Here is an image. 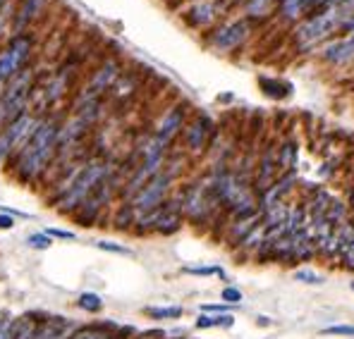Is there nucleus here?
Returning <instances> with one entry per match:
<instances>
[{"label":"nucleus","instance_id":"1","mask_svg":"<svg viewBox=\"0 0 354 339\" xmlns=\"http://www.w3.org/2000/svg\"><path fill=\"white\" fill-rule=\"evenodd\" d=\"M58 137H60V124L53 117L41 119L36 132L31 139L22 146V151L15 158V168L22 182H31L41 175L50 165L53 155L58 153Z\"/></svg>","mask_w":354,"mask_h":339},{"label":"nucleus","instance_id":"2","mask_svg":"<svg viewBox=\"0 0 354 339\" xmlns=\"http://www.w3.org/2000/svg\"><path fill=\"white\" fill-rule=\"evenodd\" d=\"M354 14V0L337 8H328L321 12H314L297 24L295 29V43L299 50H314L316 46H321L324 41L330 39V34L335 29H342L345 22Z\"/></svg>","mask_w":354,"mask_h":339},{"label":"nucleus","instance_id":"3","mask_svg":"<svg viewBox=\"0 0 354 339\" xmlns=\"http://www.w3.org/2000/svg\"><path fill=\"white\" fill-rule=\"evenodd\" d=\"M111 172H113L111 165L103 163V160H93V163L82 165L80 175H77V180L70 184V189H67L62 196L55 198V208L62 213L80 211V208L84 206L86 198L98 189V184L111 177Z\"/></svg>","mask_w":354,"mask_h":339},{"label":"nucleus","instance_id":"4","mask_svg":"<svg viewBox=\"0 0 354 339\" xmlns=\"http://www.w3.org/2000/svg\"><path fill=\"white\" fill-rule=\"evenodd\" d=\"M31 48H34V36H29L27 31L24 34H15L10 39V43L0 50V84L17 77L19 72H24Z\"/></svg>","mask_w":354,"mask_h":339},{"label":"nucleus","instance_id":"5","mask_svg":"<svg viewBox=\"0 0 354 339\" xmlns=\"http://www.w3.org/2000/svg\"><path fill=\"white\" fill-rule=\"evenodd\" d=\"M173 177H175V172H170V170L158 172V175L132 198V206H134V211H137V215H144V213H151L163 206L165 196H168V191H170V184H173Z\"/></svg>","mask_w":354,"mask_h":339},{"label":"nucleus","instance_id":"6","mask_svg":"<svg viewBox=\"0 0 354 339\" xmlns=\"http://www.w3.org/2000/svg\"><path fill=\"white\" fill-rule=\"evenodd\" d=\"M120 79V65L115 60H108L93 72V77L88 79V84L84 86L82 91L80 101H77V108L84 106V103H91V101H101V93L108 91L115 81Z\"/></svg>","mask_w":354,"mask_h":339},{"label":"nucleus","instance_id":"7","mask_svg":"<svg viewBox=\"0 0 354 339\" xmlns=\"http://www.w3.org/2000/svg\"><path fill=\"white\" fill-rule=\"evenodd\" d=\"M249 36V22L247 19H235V22L221 24L211 36H208V43L216 50H235L237 46H242Z\"/></svg>","mask_w":354,"mask_h":339},{"label":"nucleus","instance_id":"8","mask_svg":"<svg viewBox=\"0 0 354 339\" xmlns=\"http://www.w3.org/2000/svg\"><path fill=\"white\" fill-rule=\"evenodd\" d=\"M182 127H185V108L175 106V108H170V110L165 113L163 117H160V122H158V127H156L153 137L158 139V142L163 144V146H168L177 137V134L182 132Z\"/></svg>","mask_w":354,"mask_h":339},{"label":"nucleus","instance_id":"9","mask_svg":"<svg viewBox=\"0 0 354 339\" xmlns=\"http://www.w3.org/2000/svg\"><path fill=\"white\" fill-rule=\"evenodd\" d=\"M321 60L328 62V65H347V62H352L354 60V39L352 36H345V39L328 41L324 48H321Z\"/></svg>","mask_w":354,"mask_h":339},{"label":"nucleus","instance_id":"10","mask_svg":"<svg viewBox=\"0 0 354 339\" xmlns=\"http://www.w3.org/2000/svg\"><path fill=\"white\" fill-rule=\"evenodd\" d=\"M213 134V122L206 117V115H199V117L194 119V122L189 124V127L185 129V144L189 151H194V153H199V151H204L208 146V139H211Z\"/></svg>","mask_w":354,"mask_h":339},{"label":"nucleus","instance_id":"11","mask_svg":"<svg viewBox=\"0 0 354 339\" xmlns=\"http://www.w3.org/2000/svg\"><path fill=\"white\" fill-rule=\"evenodd\" d=\"M48 0H19L17 10L12 14V31L15 34H24V29L39 17L41 12L46 10Z\"/></svg>","mask_w":354,"mask_h":339},{"label":"nucleus","instance_id":"12","mask_svg":"<svg viewBox=\"0 0 354 339\" xmlns=\"http://www.w3.org/2000/svg\"><path fill=\"white\" fill-rule=\"evenodd\" d=\"M216 17H218V3L216 0H199V3H194L185 12V22L189 24V27H196V29L208 27Z\"/></svg>","mask_w":354,"mask_h":339},{"label":"nucleus","instance_id":"13","mask_svg":"<svg viewBox=\"0 0 354 339\" xmlns=\"http://www.w3.org/2000/svg\"><path fill=\"white\" fill-rule=\"evenodd\" d=\"M275 177H278V153L273 148H268L261 155V163H259V177H257V191L263 194L270 186L275 184Z\"/></svg>","mask_w":354,"mask_h":339},{"label":"nucleus","instance_id":"14","mask_svg":"<svg viewBox=\"0 0 354 339\" xmlns=\"http://www.w3.org/2000/svg\"><path fill=\"white\" fill-rule=\"evenodd\" d=\"M39 330H41L39 320H31L29 316L17 318L12 322V330H10V339H36L39 337Z\"/></svg>","mask_w":354,"mask_h":339},{"label":"nucleus","instance_id":"15","mask_svg":"<svg viewBox=\"0 0 354 339\" xmlns=\"http://www.w3.org/2000/svg\"><path fill=\"white\" fill-rule=\"evenodd\" d=\"M297 160H299L297 144L292 142V139H288V142L278 148V170L283 172V175H288V172H292L297 168Z\"/></svg>","mask_w":354,"mask_h":339},{"label":"nucleus","instance_id":"16","mask_svg":"<svg viewBox=\"0 0 354 339\" xmlns=\"http://www.w3.org/2000/svg\"><path fill=\"white\" fill-rule=\"evenodd\" d=\"M259 86H261V91L266 93V96L275 98V101H280V98H288L290 93H292V84H288V81H280V79H273V77H261V79H259Z\"/></svg>","mask_w":354,"mask_h":339},{"label":"nucleus","instance_id":"17","mask_svg":"<svg viewBox=\"0 0 354 339\" xmlns=\"http://www.w3.org/2000/svg\"><path fill=\"white\" fill-rule=\"evenodd\" d=\"M235 316L232 313H218V316H199L196 318V330H208V327H232Z\"/></svg>","mask_w":354,"mask_h":339},{"label":"nucleus","instance_id":"18","mask_svg":"<svg viewBox=\"0 0 354 339\" xmlns=\"http://www.w3.org/2000/svg\"><path fill=\"white\" fill-rule=\"evenodd\" d=\"M77 306H80L82 311H86V313H98L103 309V301H101V296L93 294V291H84V294L77 299Z\"/></svg>","mask_w":354,"mask_h":339},{"label":"nucleus","instance_id":"19","mask_svg":"<svg viewBox=\"0 0 354 339\" xmlns=\"http://www.w3.org/2000/svg\"><path fill=\"white\" fill-rule=\"evenodd\" d=\"M70 339H115L111 332H106V327H82V330L72 332Z\"/></svg>","mask_w":354,"mask_h":339},{"label":"nucleus","instance_id":"20","mask_svg":"<svg viewBox=\"0 0 354 339\" xmlns=\"http://www.w3.org/2000/svg\"><path fill=\"white\" fill-rule=\"evenodd\" d=\"M147 316L153 318V320H175V318L182 316L180 306H165V309H147Z\"/></svg>","mask_w":354,"mask_h":339},{"label":"nucleus","instance_id":"21","mask_svg":"<svg viewBox=\"0 0 354 339\" xmlns=\"http://www.w3.org/2000/svg\"><path fill=\"white\" fill-rule=\"evenodd\" d=\"M185 273H189V275H201V278H208V275H225L223 273L218 265H187L185 268Z\"/></svg>","mask_w":354,"mask_h":339},{"label":"nucleus","instance_id":"22","mask_svg":"<svg viewBox=\"0 0 354 339\" xmlns=\"http://www.w3.org/2000/svg\"><path fill=\"white\" fill-rule=\"evenodd\" d=\"M295 280L304 284H324V275L314 273V270H295Z\"/></svg>","mask_w":354,"mask_h":339},{"label":"nucleus","instance_id":"23","mask_svg":"<svg viewBox=\"0 0 354 339\" xmlns=\"http://www.w3.org/2000/svg\"><path fill=\"white\" fill-rule=\"evenodd\" d=\"M96 249H101V251H108V253H120V255H132L127 246H122V244H115V242H96Z\"/></svg>","mask_w":354,"mask_h":339},{"label":"nucleus","instance_id":"24","mask_svg":"<svg viewBox=\"0 0 354 339\" xmlns=\"http://www.w3.org/2000/svg\"><path fill=\"white\" fill-rule=\"evenodd\" d=\"M221 299H223V304L237 306L239 301H242V291H239L237 287H225V289L221 291Z\"/></svg>","mask_w":354,"mask_h":339},{"label":"nucleus","instance_id":"25","mask_svg":"<svg viewBox=\"0 0 354 339\" xmlns=\"http://www.w3.org/2000/svg\"><path fill=\"white\" fill-rule=\"evenodd\" d=\"M27 244L31 249H41V251H46V249H50V244L53 242H50V237L44 232V234H31V237L27 239Z\"/></svg>","mask_w":354,"mask_h":339},{"label":"nucleus","instance_id":"26","mask_svg":"<svg viewBox=\"0 0 354 339\" xmlns=\"http://www.w3.org/2000/svg\"><path fill=\"white\" fill-rule=\"evenodd\" d=\"M324 335L328 337H354V325H330L324 330Z\"/></svg>","mask_w":354,"mask_h":339},{"label":"nucleus","instance_id":"27","mask_svg":"<svg viewBox=\"0 0 354 339\" xmlns=\"http://www.w3.org/2000/svg\"><path fill=\"white\" fill-rule=\"evenodd\" d=\"M46 234H48L50 239H67V242L77 239L75 232H67V229H58V227H48V229H46Z\"/></svg>","mask_w":354,"mask_h":339},{"label":"nucleus","instance_id":"28","mask_svg":"<svg viewBox=\"0 0 354 339\" xmlns=\"http://www.w3.org/2000/svg\"><path fill=\"white\" fill-rule=\"evenodd\" d=\"M232 306L230 304H204L201 306V311L204 313H227Z\"/></svg>","mask_w":354,"mask_h":339},{"label":"nucleus","instance_id":"29","mask_svg":"<svg viewBox=\"0 0 354 339\" xmlns=\"http://www.w3.org/2000/svg\"><path fill=\"white\" fill-rule=\"evenodd\" d=\"M12 215H0V229H12Z\"/></svg>","mask_w":354,"mask_h":339},{"label":"nucleus","instance_id":"30","mask_svg":"<svg viewBox=\"0 0 354 339\" xmlns=\"http://www.w3.org/2000/svg\"><path fill=\"white\" fill-rule=\"evenodd\" d=\"M350 289L354 291V280H352V282H350Z\"/></svg>","mask_w":354,"mask_h":339},{"label":"nucleus","instance_id":"31","mask_svg":"<svg viewBox=\"0 0 354 339\" xmlns=\"http://www.w3.org/2000/svg\"><path fill=\"white\" fill-rule=\"evenodd\" d=\"M3 5H5V0H0V10H3Z\"/></svg>","mask_w":354,"mask_h":339}]
</instances>
